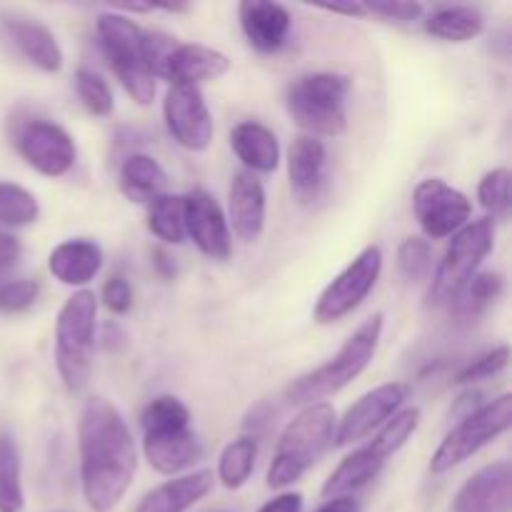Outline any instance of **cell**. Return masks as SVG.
Here are the masks:
<instances>
[{"mask_svg":"<svg viewBox=\"0 0 512 512\" xmlns=\"http://www.w3.org/2000/svg\"><path fill=\"white\" fill-rule=\"evenodd\" d=\"M78 448L85 503L93 512H110L125 498L138 468L133 433L110 400L93 395L83 405Z\"/></svg>","mask_w":512,"mask_h":512,"instance_id":"6da1fadb","label":"cell"},{"mask_svg":"<svg viewBox=\"0 0 512 512\" xmlns=\"http://www.w3.org/2000/svg\"><path fill=\"white\" fill-rule=\"evenodd\" d=\"M190 423L193 415L188 405L175 395H158L145 405L140 415L143 455L155 473L173 478L198 463L203 450Z\"/></svg>","mask_w":512,"mask_h":512,"instance_id":"7a4b0ae2","label":"cell"},{"mask_svg":"<svg viewBox=\"0 0 512 512\" xmlns=\"http://www.w3.org/2000/svg\"><path fill=\"white\" fill-rule=\"evenodd\" d=\"M383 325L385 315L375 313L373 318L365 320L348 340H345L343 348L323 363L320 368L310 370V373L300 375L298 380L288 385L285 390V400L290 405H305L313 403H325V398L330 395H338L340 390L348 388L353 380H358L365 373L370 363H373L375 353H378L380 338H383Z\"/></svg>","mask_w":512,"mask_h":512,"instance_id":"3957f363","label":"cell"},{"mask_svg":"<svg viewBox=\"0 0 512 512\" xmlns=\"http://www.w3.org/2000/svg\"><path fill=\"white\" fill-rule=\"evenodd\" d=\"M335 408L330 403L305 405L288 423L275 445L273 463L268 468V488L283 490L298 483L333 445Z\"/></svg>","mask_w":512,"mask_h":512,"instance_id":"277c9868","label":"cell"},{"mask_svg":"<svg viewBox=\"0 0 512 512\" xmlns=\"http://www.w3.org/2000/svg\"><path fill=\"white\" fill-rule=\"evenodd\" d=\"M98 298L93 290H78L60 308L55 320V368L68 393H80L90 380L95 345Z\"/></svg>","mask_w":512,"mask_h":512,"instance_id":"5b68a950","label":"cell"},{"mask_svg":"<svg viewBox=\"0 0 512 512\" xmlns=\"http://www.w3.org/2000/svg\"><path fill=\"white\" fill-rule=\"evenodd\" d=\"M353 83L340 73H310L295 80L285 95L290 118L310 138H333L348 125V95Z\"/></svg>","mask_w":512,"mask_h":512,"instance_id":"8992f818","label":"cell"},{"mask_svg":"<svg viewBox=\"0 0 512 512\" xmlns=\"http://www.w3.org/2000/svg\"><path fill=\"white\" fill-rule=\"evenodd\" d=\"M420 410L405 408L388 420L378 433L373 435L368 445L350 453L338 468L330 473L323 485V498H343V495L358 493L368 483H373L385 468L390 458L410 440V435L418 430Z\"/></svg>","mask_w":512,"mask_h":512,"instance_id":"52a82bcc","label":"cell"},{"mask_svg":"<svg viewBox=\"0 0 512 512\" xmlns=\"http://www.w3.org/2000/svg\"><path fill=\"white\" fill-rule=\"evenodd\" d=\"M100 50L125 93L138 105H150L155 98V78L143 50L145 30L123 13H100L95 20Z\"/></svg>","mask_w":512,"mask_h":512,"instance_id":"ba28073f","label":"cell"},{"mask_svg":"<svg viewBox=\"0 0 512 512\" xmlns=\"http://www.w3.org/2000/svg\"><path fill=\"white\" fill-rule=\"evenodd\" d=\"M495 220L480 218L453 235L443 260L435 268L425 303L428 308H450L460 290L478 275V268L495 245Z\"/></svg>","mask_w":512,"mask_h":512,"instance_id":"9c48e42d","label":"cell"},{"mask_svg":"<svg viewBox=\"0 0 512 512\" xmlns=\"http://www.w3.org/2000/svg\"><path fill=\"white\" fill-rule=\"evenodd\" d=\"M512 425V395L505 393L500 398L488 400V403L478 405L470 410L448 435L443 443L435 450L433 460H430V473L443 475L450 473L453 468L463 465L480 450L488 448L490 443L505 435Z\"/></svg>","mask_w":512,"mask_h":512,"instance_id":"30bf717a","label":"cell"},{"mask_svg":"<svg viewBox=\"0 0 512 512\" xmlns=\"http://www.w3.org/2000/svg\"><path fill=\"white\" fill-rule=\"evenodd\" d=\"M383 273V250L378 245H368L355 255L353 263L320 293L313 308V320L318 325H333L348 318L350 313L363 305V300L373 293Z\"/></svg>","mask_w":512,"mask_h":512,"instance_id":"8fae6325","label":"cell"},{"mask_svg":"<svg viewBox=\"0 0 512 512\" xmlns=\"http://www.w3.org/2000/svg\"><path fill=\"white\" fill-rule=\"evenodd\" d=\"M413 213L430 240H443L453 238L470 223L473 203L468 195L445 183L443 178H428L415 188Z\"/></svg>","mask_w":512,"mask_h":512,"instance_id":"7c38bea8","label":"cell"},{"mask_svg":"<svg viewBox=\"0 0 512 512\" xmlns=\"http://www.w3.org/2000/svg\"><path fill=\"white\" fill-rule=\"evenodd\" d=\"M15 145L25 163L45 178H63L78 158L68 130L50 120H28L15 135Z\"/></svg>","mask_w":512,"mask_h":512,"instance_id":"4fadbf2b","label":"cell"},{"mask_svg":"<svg viewBox=\"0 0 512 512\" xmlns=\"http://www.w3.org/2000/svg\"><path fill=\"white\" fill-rule=\"evenodd\" d=\"M165 125L180 148L203 153L213 143V115L195 85H170L163 103Z\"/></svg>","mask_w":512,"mask_h":512,"instance_id":"5bb4252c","label":"cell"},{"mask_svg":"<svg viewBox=\"0 0 512 512\" xmlns=\"http://www.w3.org/2000/svg\"><path fill=\"white\" fill-rule=\"evenodd\" d=\"M408 398V383H385L373 388L370 393H365L358 403L350 405L343 420L335 425V445L345 448V445L360 443V440L378 433L393 415H398L403 410Z\"/></svg>","mask_w":512,"mask_h":512,"instance_id":"9a60e30c","label":"cell"},{"mask_svg":"<svg viewBox=\"0 0 512 512\" xmlns=\"http://www.w3.org/2000/svg\"><path fill=\"white\" fill-rule=\"evenodd\" d=\"M185 200V238L210 260H228L233 255V235L218 200L203 188L190 190Z\"/></svg>","mask_w":512,"mask_h":512,"instance_id":"2e32d148","label":"cell"},{"mask_svg":"<svg viewBox=\"0 0 512 512\" xmlns=\"http://www.w3.org/2000/svg\"><path fill=\"white\" fill-rule=\"evenodd\" d=\"M288 180L295 203L313 208L328 193V150L323 140L298 135L288 150Z\"/></svg>","mask_w":512,"mask_h":512,"instance_id":"e0dca14e","label":"cell"},{"mask_svg":"<svg viewBox=\"0 0 512 512\" xmlns=\"http://www.w3.org/2000/svg\"><path fill=\"white\" fill-rule=\"evenodd\" d=\"M510 503L512 468L508 460H498L465 480L453 500V512H510Z\"/></svg>","mask_w":512,"mask_h":512,"instance_id":"ac0fdd59","label":"cell"},{"mask_svg":"<svg viewBox=\"0 0 512 512\" xmlns=\"http://www.w3.org/2000/svg\"><path fill=\"white\" fill-rule=\"evenodd\" d=\"M240 28L258 53L273 55L288 43L293 18L288 8L270 0H245L238 8Z\"/></svg>","mask_w":512,"mask_h":512,"instance_id":"d6986e66","label":"cell"},{"mask_svg":"<svg viewBox=\"0 0 512 512\" xmlns=\"http://www.w3.org/2000/svg\"><path fill=\"white\" fill-rule=\"evenodd\" d=\"M228 225L243 243H255L265 230V215H268V198H265L263 180L258 175L240 170L230 185L228 200Z\"/></svg>","mask_w":512,"mask_h":512,"instance_id":"ffe728a7","label":"cell"},{"mask_svg":"<svg viewBox=\"0 0 512 512\" xmlns=\"http://www.w3.org/2000/svg\"><path fill=\"white\" fill-rule=\"evenodd\" d=\"M230 70V58L220 50L200 43H178L165 60L163 78L173 85H195L218 80Z\"/></svg>","mask_w":512,"mask_h":512,"instance_id":"44dd1931","label":"cell"},{"mask_svg":"<svg viewBox=\"0 0 512 512\" xmlns=\"http://www.w3.org/2000/svg\"><path fill=\"white\" fill-rule=\"evenodd\" d=\"M103 268V248L95 240L75 238L55 245L48 258V270L58 283L85 290V285Z\"/></svg>","mask_w":512,"mask_h":512,"instance_id":"7402d4cb","label":"cell"},{"mask_svg":"<svg viewBox=\"0 0 512 512\" xmlns=\"http://www.w3.org/2000/svg\"><path fill=\"white\" fill-rule=\"evenodd\" d=\"M3 28L10 43L35 68L43 70V73H58L63 68V50H60L53 30L45 28L43 23L30 18H5Z\"/></svg>","mask_w":512,"mask_h":512,"instance_id":"603a6c76","label":"cell"},{"mask_svg":"<svg viewBox=\"0 0 512 512\" xmlns=\"http://www.w3.org/2000/svg\"><path fill=\"white\" fill-rule=\"evenodd\" d=\"M213 473L195 470L150 490L133 512H188L213 490Z\"/></svg>","mask_w":512,"mask_h":512,"instance_id":"cb8c5ba5","label":"cell"},{"mask_svg":"<svg viewBox=\"0 0 512 512\" xmlns=\"http://www.w3.org/2000/svg\"><path fill=\"white\" fill-rule=\"evenodd\" d=\"M230 148L248 173H273L280 165V143L268 125L258 120L238 123L230 133Z\"/></svg>","mask_w":512,"mask_h":512,"instance_id":"d4e9b609","label":"cell"},{"mask_svg":"<svg viewBox=\"0 0 512 512\" xmlns=\"http://www.w3.org/2000/svg\"><path fill=\"white\" fill-rule=\"evenodd\" d=\"M168 188V173L163 165L145 153H130L123 160L120 168V193L130 200V203L148 205L158 195L165 193Z\"/></svg>","mask_w":512,"mask_h":512,"instance_id":"484cf974","label":"cell"},{"mask_svg":"<svg viewBox=\"0 0 512 512\" xmlns=\"http://www.w3.org/2000/svg\"><path fill=\"white\" fill-rule=\"evenodd\" d=\"M485 30V15L473 5H445L425 18V33L448 43H468Z\"/></svg>","mask_w":512,"mask_h":512,"instance_id":"4316f807","label":"cell"},{"mask_svg":"<svg viewBox=\"0 0 512 512\" xmlns=\"http://www.w3.org/2000/svg\"><path fill=\"white\" fill-rule=\"evenodd\" d=\"M503 288L505 283L500 273H478L460 290V295L450 305V313L460 323H473V320H478L503 295Z\"/></svg>","mask_w":512,"mask_h":512,"instance_id":"83f0119b","label":"cell"},{"mask_svg":"<svg viewBox=\"0 0 512 512\" xmlns=\"http://www.w3.org/2000/svg\"><path fill=\"white\" fill-rule=\"evenodd\" d=\"M148 230L165 245L185 243V200L183 195H158L148 203Z\"/></svg>","mask_w":512,"mask_h":512,"instance_id":"f1b7e54d","label":"cell"},{"mask_svg":"<svg viewBox=\"0 0 512 512\" xmlns=\"http://www.w3.org/2000/svg\"><path fill=\"white\" fill-rule=\"evenodd\" d=\"M255 460H258V440H253L250 435L233 440L220 453L218 480L228 490L243 488L250 480V475H253Z\"/></svg>","mask_w":512,"mask_h":512,"instance_id":"f546056e","label":"cell"},{"mask_svg":"<svg viewBox=\"0 0 512 512\" xmlns=\"http://www.w3.org/2000/svg\"><path fill=\"white\" fill-rule=\"evenodd\" d=\"M25 493L20 478V450L13 435L0 433V512H23Z\"/></svg>","mask_w":512,"mask_h":512,"instance_id":"4dcf8cb0","label":"cell"},{"mask_svg":"<svg viewBox=\"0 0 512 512\" xmlns=\"http://www.w3.org/2000/svg\"><path fill=\"white\" fill-rule=\"evenodd\" d=\"M40 215V205L30 190L23 185L0 180V225L5 228H23L35 223Z\"/></svg>","mask_w":512,"mask_h":512,"instance_id":"1f68e13d","label":"cell"},{"mask_svg":"<svg viewBox=\"0 0 512 512\" xmlns=\"http://www.w3.org/2000/svg\"><path fill=\"white\" fill-rule=\"evenodd\" d=\"M75 95L83 103V108L88 110L90 115H98V118H105V115L113 113V93H110L108 83L103 80V75H98L95 70L80 68L73 78Z\"/></svg>","mask_w":512,"mask_h":512,"instance_id":"d6a6232c","label":"cell"},{"mask_svg":"<svg viewBox=\"0 0 512 512\" xmlns=\"http://www.w3.org/2000/svg\"><path fill=\"white\" fill-rule=\"evenodd\" d=\"M510 170L508 168H493L490 173L483 175L478 185V200L493 220L508 218L510 213Z\"/></svg>","mask_w":512,"mask_h":512,"instance_id":"836d02e7","label":"cell"},{"mask_svg":"<svg viewBox=\"0 0 512 512\" xmlns=\"http://www.w3.org/2000/svg\"><path fill=\"white\" fill-rule=\"evenodd\" d=\"M398 270L408 283H423L433 273V248L423 238H405L398 248Z\"/></svg>","mask_w":512,"mask_h":512,"instance_id":"e575fe53","label":"cell"},{"mask_svg":"<svg viewBox=\"0 0 512 512\" xmlns=\"http://www.w3.org/2000/svg\"><path fill=\"white\" fill-rule=\"evenodd\" d=\"M510 363V348L508 345H498V348L488 350V353L478 355V358L470 360L468 365L458 370L453 383L455 385H475L485 383V380L498 378L500 373H505Z\"/></svg>","mask_w":512,"mask_h":512,"instance_id":"d590c367","label":"cell"},{"mask_svg":"<svg viewBox=\"0 0 512 512\" xmlns=\"http://www.w3.org/2000/svg\"><path fill=\"white\" fill-rule=\"evenodd\" d=\"M40 295V283L30 278L3 280L0 283V313L15 315L35 305Z\"/></svg>","mask_w":512,"mask_h":512,"instance_id":"8d00e7d4","label":"cell"},{"mask_svg":"<svg viewBox=\"0 0 512 512\" xmlns=\"http://www.w3.org/2000/svg\"><path fill=\"white\" fill-rule=\"evenodd\" d=\"M103 303L110 313L125 315L133 308V288L123 275H110L103 285Z\"/></svg>","mask_w":512,"mask_h":512,"instance_id":"74e56055","label":"cell"},{"mask_svg":"<svg viewBox=\"0 0 512 512\" xmlns=\"http://www.w3.org/2000/svg\"><path fill=\"white\" fill-rule=\"evenodd\" d=\"M423 5L420 3H370L365 5V13L378 15V18L388 20V23L410 25L423 15Z\"/></svg>","mask_w":512,"mask_h":512,"instance_id":"f35d334b","label":"cell"},{"mask_svg":"<svg viewBox=\"0 0 512 512\" xmlns=\"http://www.w3.org/2000/svg\"><path fill=\"white\" fill-rule=\"evenodd\" d=\"M20 255H23L20 240L10 233H0V283L5 280L8 270H13L18 265Z\"/></svg>","mask_w":512,"mask_h":512,"instance_id":"ab89813d","label":"cell"},{"mask_svg":"<svg viewBox=\"0 0 512 512\" xmlns=\"http://www.w3.org/2000/svg\"><path fill=\"white\" fill-rule=\"evenodd\" d=\"M275 413L273 410H270V405L268 403H260V405H255L253 410H250L248 413V418H245V428L250 430V438L253 440H258V435H265L270 430V425L275 423Z\"/></svg>","mask_w":512,"mask_h":512,"instance_id":"60d3db41","label":"cell"},{"mask_svg":"<svg viewBox=\"0 0 512 512\" xmlns=\"http://www.w3.org/2000/svg\"><path fill=\"white\" fill-rule=\"evenodd\" d=\"M258 512H303V495L280 493L278 498L268 500Z\"/></svg>","mask_w":512,"mask_h":512,"instance_id":"b9f144b4","label":"cell"},{"mask_svg":"<svg viewBox=\"0 0 512 512\" xmlns=\"http://www.w3.org/2000/svg\"><path fill=\"white\" fill-rule=\"evenodd\" d=\"M315 512H363V505L355 495H343V498H330Z\"/></svg>","mask_w":512,"mask_h":512,"instance_id":"7bdbcfd3","label":"cell"},{"mask_svg":"<svg viewBox=\"0 0 512 512\" xmlns=\"http://www.w3.org/2000/svg\"><path fill=\"white\" fill-rule=\"evenodd\" d=\"M153 268L163 280H173L175 273H178V268H175V260L170 258L163 248L153 250Z\"/></svg>","mask_w":512,"mask_h":512,"instance_id":"ee69618b","label":"cell"},{"mask_svg":"<svg viewBox=\"0 0 512 512\" xmlns=\"http://www.w3.org/2000/svg\"><path fill=\"white\" fill-rule=\"evenodd\" d=\"M323 10H328V13H335V15H350V18H363L365 13V5L355 3V5H323Z\"/></svg>","mask_w":512,"mask_h":512,"instance_id":"f6af8a7d","label":"cell"},{"mask_svg":"<svg viewBox=\"0 0 512 512\" xmlns=\"http://www.w3.org/2000/svg\"><path fill=\"white\" fill-rule=\"evenodd\" d=\"M103 340H105V345H108V348H115V345L125 343V333H123V328H120L118 323L105 325V335H103Z\"/></svg>","mask_w":512,"mask_h":512,"instance_id":"bcb514c9","label":"cell"}]
</instances>
